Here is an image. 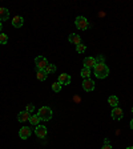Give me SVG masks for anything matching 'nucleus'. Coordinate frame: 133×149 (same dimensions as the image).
Listing matches in <instances>:
<instances>
[{"label": "nucleus", "mask_w": 133, "mask_h": 149, "mask_svg": "<svg viewBox=\"0 0 133 149\" xmlns=\"http://www.w3.org/2000/svg\"><path fill=\"white\" fill-rule=\"evenodd\" d=\"M59 83L61 84V85H68V84L71 83V76L67 73L59 74Z\"/></svg>", "instance_id": "nucleus-9"}, {"label": "nucleus", "mask_w": 133, "mask_h": 149, "mask_svg": "<svg viewBox=\"0 0 133 149\" xmlns=\"http://www.w3.org/2000/svg\"><path fill=\"white\" fill-rule=\"evenodd\" d=\"M80 74H81V77H83V79H89V76H91V69L83 68V69H81V72H80Z\"/></svg>", "instance_id": "nucleus-18"}, {"label": "nucleus", "mask_w": 133, "mask_h": 149, "mask_svg": "<svg viewBox=\"0 0 133 149\" xmlns=\"http://www.w3.org/2000/svg\"><path fill=\"white\" fill-rule=\"evenodd\" d=\"M83 64H84V68L91 69V68H95V65H96L97 63H96V59H95V57H85Z\"/></svg>", "instance_id": "nucleus-7"}, {"label": "nucleus", "mask_w": 133, "mask_h": 149, "mask_svg": "<svg viewBox=\"0 0 133 149\" xmlns=\"http://www.w3.org/2000/svg\"><path fill=\"white\" fill-rule=\"evenodd\" d=\"M23 24H24V19H23L22 16H15V17L12 19V25L15 28L23 27Z\"/></svg>", "instance_id": "nucleus-11"}, {"label": "nucleus", "mask_w": 133, "mask_h": 149, "mask_svg": "<svg viewBox=\"0 0 133 149\" xmlns=\"http://www.w3.org/2000/svg\"><path fill=\"white\" fill-rule=\"evenodd\" d=\"M47 76H48V74L45 73V71H37L36 72V77H37V80H40V81L45 80Z\"/></svg>", "instance_id": "nucleus-16"}, {"label": "nucleus", "mask_w": 133, "mask_h": 149, "mask_svg": "<svg viewBox=\"0 0 133 149\" xmlns=\"http://www.w3.org/2000/svg\"><path fill=\"white\" fill-rule=\"evenodd\" d=\"M83 88H84V91H87V92H91V91H93V89H95V81L91 80V79H84Z\"/></svg>", "instance_id": "nucleus-6"}, {"label": "nucleus", "mask_w": 133, "mask_h": 149, "mask_svg": "<svg viewBox=\"0 0 133 149\" xmlns=\"http://www.w3.org/2000/svg\"><path fill=\"white\" fill-rule=\"evenodd\" d=\"M33 109H35V107L32 105V104H28V105H27V109H25V111H27L28 113H29V112H32Z\"/></svg>", "instance_id": "nucleus-24"}, {"label": "nucleus", "mask_w": 133, "mask_h": 149, "mask_svg": "<svg viewBox=\"0 0 133 149\" xmlns=\"http://www.w3.org/2000/svg\"><path fill=\"white\" fill-rule=\"evenodd\" d=\"M31 133H32V130L29 127H23V128H20V130H19V136H20V139H23V140H27L28 137L31 136Z\"/></svg>", "instance_id": "nucleus-5"}, {"label": "nucleus", "mask_w": 133, "mask_h": 149, "mask_svg": "<svg viewBox=\"0 0 133 149\" xmlns=\"http://www.w3.org/2000/svg\"><path fill=\"white\" fill-rule=\"evenodd\" d=\"M35 133H36L37 137H40V139H44L47 136V128L44 125H37L36 129H35Z\"/></svg>", "instance_id": "nucleus-8"}, {"label": "nucleus", "mask_w": 133, "mask_h": 149, "mask_svg": "<svg viewBox=\"0 0 133 149\" xmlns=\"http://www.w3.org/2000/svg\"><path fill=\"white\" fill-rule=\"evenodd\" d=\"M127 149H133V146H128V148Z\"/></svg>", "instance_id": "nucleus-27"}, {"label": "nucleus", "mask_w": 133, "mask_h": 149, "mask_svg": "<svg viewBox=\"0 0 133 149\" xmlns=\"http://www.w3.org/2000/svg\"><path fill=\"white\" fill-rule=\"evenodd\" d=\"M108 102H109V105H111V107L116 108V107L118 105V99H117V96H109Z\"/></svg>", "instance_id": "nucleus-15"}, {"label": "nucleus", "mask_w": 133, "mask_h": 149, "mask_svg": "<svg viewBox=\"0 0 133 149\" xmlns=\"http://www.w3.org/2000/svg\"><path fill=\"white\" fill-rule=\"evenodd\" d=\"M130 128H132V129H133V120L130 121Z\"/></svg>", "instance_id": "nucleus-26"}, {"label": "nucleus", "mask_w": 133, "mask_h": 149, "mask_svg": "<svg viewBox=\"0 0 133 149\" xmlns=\"http://www.w3.org/2000/svg\"><path fill=\"white\" fill-rule=\"evenodd\" d=\"M29 123H31L32 125H39V123H40V118H39V116L37 115H31V117H29Z\"/></svg>", "instance_id": "nucleus-17"}, {"label": "nucleus", "mask_w": 133, "mask_h": 149, "mask_svg": "<svg viewBox=\"0 0 133 149\" xmlns=\"http://www.w3.org/2000/svg\"><path fill=\"white\" fill-rule=\"evenodd\" d=\"M93 71H95V76H96L97 79H105L109 74V68L105 63H97V64L95 65Z\"/></svg>", "instance_id": "nucleus-1"}, {"label": "nucleus", "mask_w": 133, "mask_h": 149, "mask_svg": "<svg viewBox=\"0 0 133 149\" xmlns=\"http://www.w3.org/2000/svg\"><path fill=\"white\" fill-rule=\"evenodd\" d=\"M52 91L53 92H60L61 91V84L57 81V83H53L52 84Z\"/></svg>", "instance_id": "nucleus-20"}, {"label": "nucleus", "mask_w": 133, "mask_h": 149, "mask_svg": "<svg viewBox=\"0 0 133 149\" xmlns=\"http://www.w3.org/2000/svg\"><path fill=\"white\" fill-rule=\"evenodd\" d=\"M52 109L48 108V107H41L40 109H39V112H37V116H39V118L43 121H49L51 118H52Z\"/></svg>", "instance_id": "nucleus-2"}, {"label": "nucleus", "mask_w": 133, "mask_h": 149, "mask_svg": "<svg viewBox=\"0 0 133 149\" xmlns=\"http://www.w3.org/2000/svg\"><path fill=\"white\" fill-rule=\"evenodd\" d=\"M123 116H124V113H123V111H121L118 107H116V108L112 109V117L115 118V120H121Z\"/></svg>", "instance_id": "nucleus-10"}, {"label": "nucleus", "mask_w": 133, "mask_h": 149, "mask_svg": "<svg viewBox=\"0 0 133 149\" xmlns=\"http://www.w3.org/2000/svg\"><path fill=\"white\" fill-rule=\"evenodd\" d=\"M96 63H104V56H99L96 59Z\"/></svg>", "instance_id": "nucleus-25"}, {"label": "nucleus", "mask_w": 133, "mask_h": 149, "mask_svg": "<svg viewBox=\"0 0 133 149\" xmlns=\"http://www.w3.org/2000/svg\"><path fill=\"white\" fill-rule=\"evenodd\" d=\"M0 31H1V22H0Z\"/></svg>", "instance_id": "nucleus-28"}, {"label": "nucleus", "mask_w": 133, "mask_h": 149, "mask_svg": "<svg viewBox=\"0 0 133 149\" xmlns=\"http://www.w3.org/2000/svg\"><path fill=\"white\" fill-rule=\"evenodd\" d=\"M132 113H133V108H132Z\"/></svg>", "instance_id": "nucleus-29"}, {"label": "nucleus", "mask_w": 133, "mask_h": 149, "mask_svg": "<svg viewBox=\"0 0 133 149\" xmlns=\"http://www.w3.org/2000/svg\"><path fill=\"white\" fill-rule=\"evenodd\" d=\"M85 49H87V47L84 45V44H79V45H76V51H77L79 53H84Z\"/></svg>", "instance_id": "nucleus-22"}, {"label": "nucleus", "mask_w": 133, "mask_h": 149, "mask_svg": "<svg viewBox=\"0 0 133 149\" xmlns=\"http://www.w3.org/2000/svg\"><path fill=\"white\" fill-rule=\"evenodd\" d=\"M35 65H36L37 71H44L45 67L48 65V61L44 56H37L36 59H35Z\"/></svg>", "instance_id": "nucleus-4"}, {"label": "nucleus", "mask_w": 133, "mask_h": 149, "mask_svg": "<svg viewBox=\"0 0 133 149\" xmlns=\"http://www.w3.org/2000/svg\"><path fill=\"white\" fill-rule=\"evenodd\" d=\"M68 40H69V43L76 44V45L81 44V39H80V36H79L77 33H71L69 35V37H68Z\"/></svg>", "instance_id": "nucleus-13"}, {"label": "nucleus", "mask_w": 133, "mask_h": 149, "mask_svg": "<svg viewBox=\"0 0 133 149\" xmlns=\"http://www.w3.org/2000/svg\"><path fill=\"white\" fill-rule=\"evenodd\" d=\"M8 43V36L6 33H0V44H7Z\"/></svg>", "instance_id": "nucleus-21"}, {"label": "nucleus", "mask_w": 133, "mask_h": 149, "mask_svg": "<svg viewBox=\"0 0 133 149\" xmlns=\"http://www.w3.org/2000/svg\"><path fill=\"white\" fill-rule=\"evenodd\" d=\"M102 149H112L111 144H109V140H105V143H104V146H102Z\"/></svg>", "instance_id": "nucleus-23"}, {"label": "nucleus", "mask_w": 133, "mask_h": 149, "mask_svg": "<svg viewBox=\"0 0 133 149\" xmlns=\"http://www.w3.org/2000/svg\"><path fill=\"white\" fill-rule=\"evenodd\" d=\"M44 71H45L47 74H48V73H52V72L56 71V65H55V64H48V65L45 67V69H44Z\"/></svg>", "instance_id": "nucleus-19"}, {"label": "nucleus", "mask_w": 133, "mask_h": 149, "mask_svg": "<svg viewBox=\"0 0 133 149\" xmlns=\"http://www.w3.org/2000/svg\"><path fill=\"white\" fill-rule=\"evenodd\" d=\"M75 24H76L77 29H81V31H85V29L89 28V23L84 16H77L76 20H75Z\"/></svg>", "instance_id": "nucleus-3"}, {"label": "nucleus", "mask_w": 133, "mask_h": 149, "mask_svg": "<svg viewBox=\"0 0 133 149\" xmlns=\"http://www.w3.org/2000/svg\"><path fill=\"white\" fill-rule=\"evenodd\" d=\"M8 17H9V11L7 8L0 7V22H6Z\"/></svg>", "instance_id": "nucleus-14"}, {"label": "nucleus", "mask_w": 133, "mask_h": 149, "mask_svg": "<svg viewBox=\"0 0 133 149\" xmlns=\"http://www.w3.org/2000/svg\"><path fill=\"white\" fill-rule=\"evenodd\" d=\"M29 117H31V115H29L27 111L20 112V113L17 115V120L20 121V123H25V121H29Z\"/></svg>", "instance_id": "nucleus-12"}]
</instances>
